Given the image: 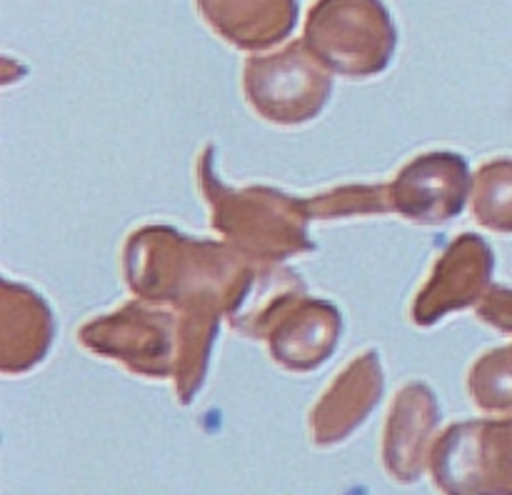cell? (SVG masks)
<instances>
[{
	"instance_id": "1",
	"label": "cell",
	"mask_w": 512,
	"mask_h": 495,
	"mask_svg": "<svg viewBox=\"0 0 512 495\" xmlns=\"http://www.w3.org/2000/svg\"><path fill=\"white\" fill-rule=\"evenodd\" d=\"M303 43L325 68L365 78L385 70L398 33L383 0H318L305 20Z\"/></svg>"
},
{
	"instance_id": "2",
	"label": "cell",
	"mask_w": 512,
	"mask_h": 495,
	"mask_svg": "<svg viewBox=\"0 0 512 495\" xmlns=\"http://www.w3.org/2000/svg\"><path fill=\"white\" fill-rule=\"evenodd\" d=\"M245 93L260 115L273 123L295 125L323 110L330 95L325 65L305 43L263 58H250L245 65Z\"/></svg>"
},
{
	"instance_id": "3",
	"label": "cell",
	"mask_w": 512,
	"mask_h": 495,
	"mask_svg": "<svg viewBox=\"0 0 512 495\" xmlns=\"http://www.w3.org/2000/svg\"><path fill=\"white\" fill-rule=\"evenodd\" d=\"M465 160L450 153H433L415 160L395 183V205L423 223L453 218L463 210Z\"/></svg>"
},
{
	"instance_id": "4",
	"label": "cell",
	"mask_w": 512,
	"mask_h": 495,
	"mask_svg": "<svg viewBox=\"0 0 512 495\" xmlns=\"http://www.w3.org/2000/svg\"><path fill=\"white\" fill-rule=\"evenodd\" d=\"M210 28L238 48H270L293 30L295 0H198Z\"/></svg>"
},
{
	"instance_id": "5",
	"label": "cell",
	"mask_w": 512,
	"mask_h": 495,
	"mask_svg": "<svg viewBox=\"0 0 512 495\" xmlns=\"http://www.w3.org/2000/svg\"><path fill=\"white\" fill-rule=\"evenodd\" d=\"M490 265H493V255H490L488 245L483 240H478L475 235L460 238L450 248V253L445 255L443 265H438L428 290L415 303V320L428 325L443 313H448V310L465 305V298L458 285H463L465 293L475 298L480 290L478 285L488 280Z\"/></svg>"
},
{
	"instance_id": "6",
	"label": "cell",
	"mask_w": 512,
	"mask_h": 495,
	"mask_svg": "<svg viewBox=\"0 0 512 495\" xmlns=\"http://www.w3.org/2000/svg\"><path fill=\"white\" fill-rule=\"evenodd\" d=\"M475 215L493 230L512 233V163H490L478 175Z\"/></svg>"
}]
</instances>
